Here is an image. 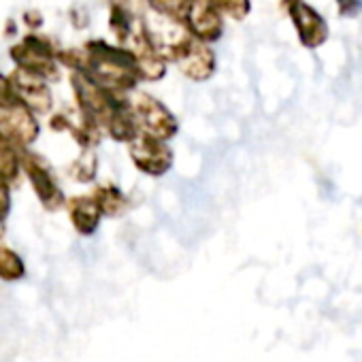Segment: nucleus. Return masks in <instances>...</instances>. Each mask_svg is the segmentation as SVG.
<instances>
[{"label":"nucleus","instance_id":"9","mask_svg":"<svg viewBox=\"0 0 362 362\" xmlns=\"http://www.w3.org/2000/svg\"><path fill=\"white\" fill-rule=\"evenodd\" d=\"M26 170H28V177L33 181V186L39 194V199L43 201V205L47 209H58L62 207L64 203V197L56 184V179L52 175V170L47 168V164L41 160V158H35V156H28L26 158Z\"/></svg>","mask_w":362,"mask_h":362},{"label":"nucleus","instance_id":"5","mask_svg":"<svg viewBox=\"0 0 362 362\" xmlns=\"http://www.w3.org/2000/svg\"><path fill=\"white\" fill-rule=\"evenodd\" d=\"M284 7L294 24L296 37L305 49H317L328 41L330 30H328L324 16L315 7H311L307 0H286Z\"/></svg>","mask_w":362,"mask_h":362},{"label":"nucleus","instance_id":"1","mask_svg":"<svg viewBox=\"0 0 362 362\" xmlns=\"http://www.w3.org/2000/svg\"><path fill=\"white\" fill-rule=\"evenodd\" d=\"M86 69L96 83L109 88L117 94L130 96L139 90L141 73L134 54L124 45H111L103 39L86 43Z\"/></svg>","mask_w":362,"mask_h":362},{"label":"nucleus","instance_id":"11","mask_svg":"<svg viewBox=\"0 0 362 362\" xmlns=\"http://www.w3.org/2000/svg\"><path fill=\"white\" fill-rule=\"evenodd\" d=\"M92 197L96 199L98 207L103 209V216H107V218H117V216H122L128 209L126 194L117 186H113V184L96 186Z\"/></svg>","mask_w":362,"mask_h":362},{"label":"nucleus","instance_id":"20","mask_svg":"<svg viewBox=\"0 0 362 362\" xmlns=\"http://www.w3.org/2000/svg\"><path fill=\"white\" fill-rule=\"evenodd\" d=\"M281 3H286V0H281Z\"/></svg>","mask_w":362,"mask_h":362},{"label":"nucleus","instance_id":"10","mask_svg":"<svg viewBox=\"0 0 362 362\" xmlns=\"http://www.w3.org/2000/svg\"><path fill=\"white\" fill-rule=\"evenodd\" d=\"M69 216L77 233L88 237L96 233L100 218H103V209L98 207L94 197H75L69 201Z\"/></svg>","mask_w":362,"mask_h":362},{"label":"nucleus","instance_id":"12","mask_svg":"<svg viewBox=\"0 0 362 362\" xmlns=\"http://www.w3.org/2000/svg\"><path fill=\"white\" fill-rule=\"evenodd\" d=\"M139 18L134 16L132 7H124V5H111V13H109V28L115 35L119 45H126V41L130 39L134 26H136Z\"/></svg>","mask_w":362,"mask_h":362},{"label":"nucleus","instance_id":"4","mask_svg":"<svg viewBox=\"0 0 362 362\" xmlns=\"http://www.w3.org/2000/svg\"><path fill=\"white\" fill-rule=\"evenodd\" d=\"M132 164L147 177H164L175 164V151L168 141L141 132L128 143Z\"/></svg>","mask_w":362,"mask_h":362},{"label":"nucleus","instance_id":"14","mask_svg":"<svg viewBox=\"0 0 362 362\" xmlns=\"http://www.w3.org/2000/svg\"><path fill=\"white\" fill-rule=\"evenodd\" d=\"M218 11L235 22H243L252 13V0H214Z\"/></svg>","mask_w":362,"mask_h":362},{"label":"nucleus","instance_id":"18","mask_svg":"<svg viewBox=\"0 0 362 362\" xmlns=\"http://www.w3.org/2000/svg\"><path fill=\"white\" fill-rule=\"evenodd\" d=\"M7 177L0 175V220H3L9 211V186H7Z\"/></svg>","mask_w":362,"mask_h":362},{"label":"nucleus","instance_id":"7","mask_svg":"<svg viewBox=\"0 0 362 362\" xmlns=\"http://www.w3.org/2000/svg\"><path fill=\"white\" fill-rule=\"evenodd\" d=\"M11 56L16 58L20 69L33 71L41 77H58V69H56L58 54L54 52V47L47 39L28 37L24 43H20L11 52Z\"/></svg>","mask_w":362,"mask_h":362},{"label":"nucleus","instance_id":"8","mask_svg":"<svg viewBox=\"0 0 362 362\" xmlns=\"http://www.w3.org/2000/svg\"><path fill=\"white\" fill-rule=\"evenodd\" d=\"M13 90L18 94V98L28 107V109H37V111H47L49 105H52V94L47 90V86L43 83V77L33 73V71H26V69H20L13 79Z\"/></svg>","mask_w":362,"mask_h":362},{"label":"nucleus","instance_id":"16","mask_svg":"<svg viewBox=\"0 0 362 362\" xmlns=\"http://www.w3.org/2000/svg\"><path fill=\"white\" fill-rule=\"evenodd\" d=\"M96 168H98L96 156L90 149H86L79 156V160L73 164V177L77 181H81V184H90V181H94V177H96Z\"/></svg>","mask_w":362,"mask_h":362},{"label":"nucleus","instance_id":"15","mask_svg":"<svg viewBox=\"0 0 362 362\" xmlns=\"http://www.w3.org/2000/svg\"><path fill=\"white\" fill-rule=\"evenodd\" d=\"M22 275H24V264L20 256L7 247H0V277L11 281V279H20Z\"/></svg>","mask_w":362,"mask_h":362},{"label":"nucleus","instance_id":"19","mask_svg":"<svg viewBox=\"0 0 362 362\" xmlns=\"http://www.w3.org/2000/svg\"><path fill=\"white\" fill-rule=\"evenodd\" d=\"M111 5H124V7H130V0H109Z\"/></svg>","mask_w":362,"mask_h":362},{"label":"nucleus","instance_id":"3","mask_svg":"<svg viewBox=\"0 0 362 362\" xmlns=\"http://www.w3.org/2000/svg\"><path fill=\"white\" fill-rule=\"evenodd\" d=\"M130 107H132V113L136 117L141 132L151 134V136L162 139V141H170L177 136L179 122H177L175 113L156 96L141 92V90H134L130 94Z\"/></svg>","mask_w":362,"mask_h":362},{"label":"nucleus","instance_id":"13","mask_svg":"<svg viewBox=\"0 0 362 362\" xmlns=\"http://www.w3.org/2000/svg\"><path fill=\"white\" fill-rule=\"evenodd\" d=\"M143 3H147V7L153 13H158L160 18H164V20H168L173 24L184 26L192 0H143Z\"/></svg>","mask_w":362,"mask_h":362},{"label":"nucleus","instance_id":"17","mask_svg":"<svg viewBox=\"0 0 362 362\" xmlns=\"http://www.w3.org/2000/svg\"><path fill=\"white\" fill-rule=\"evenodd\" d=\"M337 13L345 20H354L362 13V0H337Z\"/></svg>","mask_w":362,"mask_h":362},{"label":"nucleus","instance_id":"6","mask_svg":"<svg viewBox=\"0 0 362 362\" xmlns=\"http://www.w3.org/2000/svg\"><path fill=\"white\" fill-rule=\"evenodd\" d=\"M184 28L197 39L214 45L224 37V16L218 11L214 0H192Z\"/></svg>","mask_w":362,"mask_h":362},{"label":"nucleus","instance_id":"2","mask_svg":"<svg viewBox=\"0 0 362 362\" xmlns=\"http://www.w3.org/2000/svg\"><path fill=\"white\" fill-rule=\"evenodd\" d=\"M164 56H166L168 62H173L177 66V71L181 75H184L186 79H190V81H194V83L209 81L216 75V69H218L216 52L211 49V45L197 39L188 30L181 37H177L164 49Z\"/></svg>","mask_w":362,"mask_h":362}]
</instances>
